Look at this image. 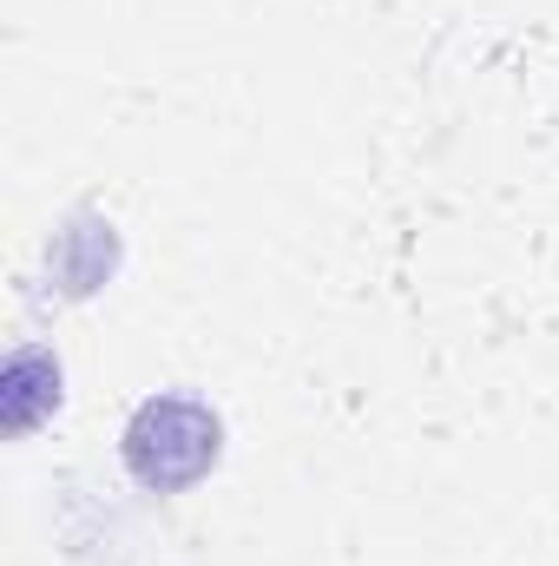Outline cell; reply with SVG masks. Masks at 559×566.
Masks as SVG:
<instances>
[{"mask_svg": "<svg viewBox=\"0 0 559 566\" xmlns=\"http://www.w3.org/2000/svg\"><path fill=\"white\" fill-rule=\"evenodd\" d=\"M218 416L204 409V402H191V396H151L139 416L126 422V468H133V481L151 488V494H178V488H191V481H204L211 474V461H218Z\"/></svg>", "mask_w": 559, "mask_h": 566, "instance_id": "6da1fadb", "label": "cell"}]
</instances>
